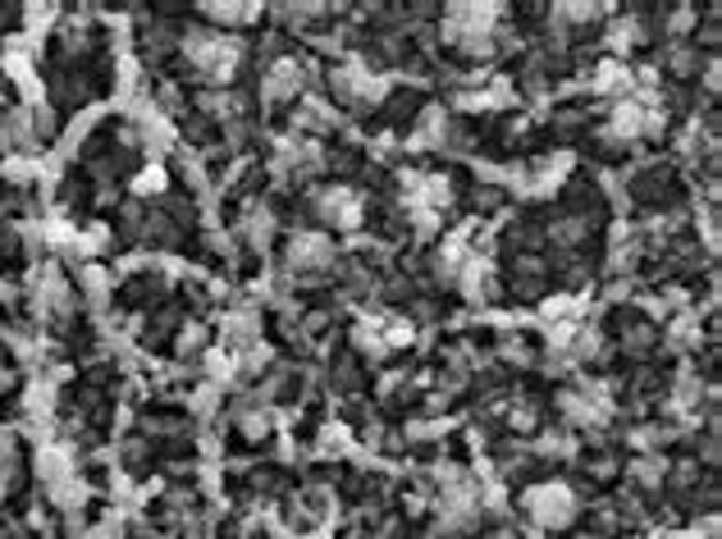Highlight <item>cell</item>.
<instances>
[{"label": "cell", "mask_w": 722, "mask_h": 539, "mask_svg": "<svg viewBox=\"0 0 722 539\" xmlns=\"http://www.w3.org/2000/svg\"><path fill=\"white\" fill-rule=\"evenodd\" d=\"M494 6H448L439 19V42L467 59H485L494 55Z\"/></svg>", "instance_id": "obj_1"}, {"label": "cell", "mask_w": 722, "mask_h": 539, "mask_svg": "<svg viewBox=\"0 0 722 539\" xmlns=\"http://www.w3.org/2000/svg\"><path fill=\"white\" fill-rule=\"evenodd\" d=\"M178 51L188 55L193 74H201L206 82H229L238 74V59H243V42L229 33H210V28H193V33L178 37Z\"/></svg>", "instance_id": "obj_2"}, {"label": "cell", "mask_w": 722, "mask_h": 539, "mask_svg": "<svg viewBox=\"0 0 722 539\" xmlns=\"http://www.w3.org/2000/svg\"><path fill=\"white\" fill-rule=\"evenodd\" d=\"M480 513H485V490H480L471 475L444 471L439 475V530L467 535L480 526Z\"/></svg>", "instance_id": "obj_3"}, {"label": "cell", "mask_w": 722, "mask_h": 539, "mask_svg": "<svg viewBox=\"0 0 722 539\" xmlns=\"http://www.w3.org/2000/svg\"><path fill=\"white\" fill-rule=\"evenodd\" d=\"M517 503H522V513H526L539 530H562V526L577 521V513H581L577 490L562 485V481H535V485L522 490Z\"/></svg>", "instance_id": "obj_4"}, {"label": "cell", "mask_w": 722, "mask_h": 539, "mask_svg": "<svg viewBox=\"0 0 722 539\" xmlns=\"http://www.w3.org/2000/svg\"><path fill=\"white\" fill-rule=\"evenodd\" d=\"M55 138V114L51 110H33V106H19L0 119V142H6V152L14 156H33L42 152V142Z\"/></svg>", "instance_id": "obj_5"}, {"label": "cell", "mask_w": 722, "mask_h": 539, "mask_svg": "<svg viewBox=\"0 0 722 539\" xmlns=\"http://www.w3.org/2000/svg\"><path fill=\"white\" fill-rule=\"evenodd\" d=\"M284 261L293 275H325L339 261V243L325 229H297L284 243Z\"/></svg>", "instance_id": "obj_6"}, {"label": "cell", "mask_w": 722, "mask_h": 539, "mask_svg": "<svg viewBox=\"0 0 722 539\" xmlns=\"http://www.w3.org/2000/svg\"><path fill=\"white\" fill-rule=\"evenodd\" d=\"M329 97H335L339 106H371L384 97V82L371 74V65H361V59H348V65H335L325 78Z\"/></svg>", "instance_id": "obj_7"}, {"label": "cell", "mask_w": 722, "mask_h": 539, "mask_svg": "<svg viewBox=\"0 0 722 539\" xmlns=\"http://www.w3.org/2000/svg\"><path fill=\"white\" fill-rule=\"evenodd\" d=\"M307 92V65L297 55H275L261 74V101L265 106H288Z\"/></svg>", "instance_id": "obj_8"}, {"label": "cell", "mask_w": 722, "mask_h": 539, "mask_svg": "<svg viewBox=\"0 0 722 539\" xmlns=\"http://www.w3.org/2000/svg\"><path fill=\"white\" fill-rule=\"evenodd\" d=\"M229 426L238 439H248V443H265L270 435H275V411H270L265 398H238L229 407Z\"/></svg>", "instance_id": "obj_9"}, {"label": "cell", "mask_w": 722, "mask_h": 539, "mask_svg": "<svg viewBox=\"0 0 722 539\" xmlns=\"http://www.w3.org/2000/svg\"><path fill=\"white\" fill-rule=\"evenodd\" d=\"M631 193H636L641 206H654V211H664V206L677 201L681 184H677V174H672V169H664V165H645V169H636V178H631Z\"/></svg>", "instance_id": "obj_10"}, {"label": "cell", "mask_w": 722, "mask_h": 539, "mask_svg": "<svg viewBox=\"0 0 722 539\" xmlns=\"http://www.w3.org/2000/svg\"><path fill=\"white\" fill-rule=\"evenodd\" d=\"M558 411H562V421L571 430L604 426V403H599V394H590V388H562V394H558Z\"/></svg>", "instance_id": "obj_11"}, {"label": "cell", "mask_w": 722, "mask_h": 539, "mask_svg": "<svg viewBox=\"0 0 722 539\" xmlns=\"http://www.w3.org/2000/svg\"><path fill=\"white\" fill-rule=\"evenodd\" d=\"M311 206H316V216L325 224H335V229H357L361 224V201L348 188H320Z\"/></svg>", "instance_id": "obj_12"}, {"label": "cell", "mask_w": 722, "mask_h": 539, "mask_svg": "<svg viewBox=\"0 0 722 539\" xmlns=\"http://www.w3.org/2000/svg\"><path fill=\"white\" fill-rule=\"evenodd\" d=\"M37 307L46 316H69L74 311V288L65 275H55V270H46V275L37 279Z\"/></svg>", "instance_id": "obj_13"}, {"label": "cell", "mask_w": 722, "mask_h": 539, "mask_svg": "<svg viewBox=\"0 0 722 539\" xmlns=\"http://www.w3.org/2000/svg\"><path fill=\"white\" fill-rule=\"evenodd\" d=\"M658 348V329L645 320V316H626L622 320V352L626 356H645Z\"/></svg>", "instance_id": "obj_14"}, {"label": "cell", "mask_w": 722, "mask_h": 539, "mask_svg": "<svg viewBox=\"0 0 722 539\" xmlns=\"http://www.w3.org/2000/svg\"><path fill=\"white\" fill-rule=\"evenodd\" d=\"M645 42V19L641 14H626V19H613V28H609V46L617 51V55H631Z\"/></svg>", "instance_id": "obj_15"}, {"label": "cell", "mask_w": 722, "mask_h": 539, "mask_svg": "<svg viewBox=\"0 0 722 539\" xmlns=\"http://www.w3.org/2000/svg\"><path fill=\"white\" fill-rule=\"evenodd\" d=\"M626 475H631V485H636V490H658V485L668 481V462L645 453V458H636V462L626 466Z\"/></svg>", "instance_id": "obj_16"}, {"label": "cell", "mask_w": 722, "mask_h": 539, "mask_svg": "<svg viewBox=\"0 0 722 539\" xmlns=\"http://www.w3.org/2000/svg\"><path fill=\"white\" fill-rule=\"evenodd\" d=\"M507 426H513L517 435H535L539 426H545V411H539L535 398H517L513 411H507Z\"/></svg>", "instance_id": "obj_17"}, {"label": "cell", "mask_w": 722, "mask_h": 539, "mask_svg": "<svg viewBox=\"0 0 722 539\" xmlns=\"http://www.w3.org/2000/svg\"><path fill=\"white\" fill-rule=\"evenodd\" d=\"M668 74H672L677 82L696 78V74H700V46H668Z\"/></svg>", "instance_id": "obj_18"}, {"label": "cell", "mask_w": 722, "mask_h": 539, "mask_svg": "<svg viewBox=\"0 0 722 539\" xmlns=\"http://www.w3.org/2000/svg\"><path fill=\"white\" fill-rule=\"evenodd\" d=\"M210 23H252V6H201Z\"/></svg>", "instance_id": "obj_19"}, {"label": "cell", "mask_w": 722, "mask_h": 539, "mask_svg": "<svg viewBox=\"0 0 722 539\" xmlns=\"http://www.w3.org/2000/svg\"><path fill=\"white\" fill-rule=\"evenodd\" d=\"M14 475H19V462H14V439L0 443V498L14 490Z\"/></svg>", "instance_id": "obj_20"}, {"label": "cell", "mask_w": 722, "mask_h": 539, "mask_svg": "<svg viewBox=\"0 0 722 539\" xmlns=\"http://www.w3.org/2000/svg\"><path fill=\"white\" fill-rule=\"evenodd\" d=\"M206 348V329L201 324H184L178 329V356H197Z\"/></svg>", "instance_id": "obj_21"}, {"label": "cell", "mask_w": 722, "mask_h": 539, "mask_svg": "<svg viewBox=\"0 0 722 539\" xmlns=\"http://www.w3.org/2000/svg\"><path fill=\"white\" fill-rule=\"evenodd\" d=\"M133 188H138V197H156L165 188V169H142Z\"/></svg>", "instance_id": "obj_22"}]
</instances>
